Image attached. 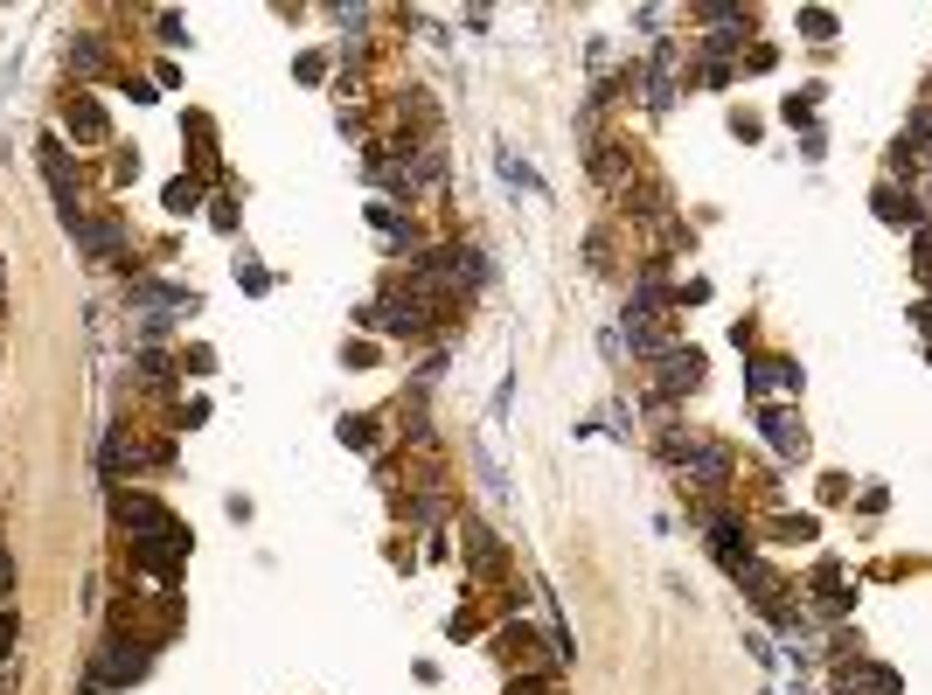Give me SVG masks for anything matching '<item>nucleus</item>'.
Instances as JSON below:
<instances>
[{
    "label": "nucleus",
    "instance_id": "nucleus-8",
    "mask_svg": "<svg viewBox=\"0 0 932 695\" xmlns=\"http://www.w3.org/2000/svg\"><path fill=\"white\" fill-rule=\"evenodd\" d=\"M466 556H473V570H480V577H494V570H501V550H494V536H487V529H466Z\"/></svg>",
    "mask_w": 932,
    "mask_h": 695
},
{
    "label": "nucleus",
    "instance_id": "nucleus-10",
    "mask_svg": "<svg viewBox=\"0 0 932 695\" xmlns=\"http://www.w3.org/2000/svg\"><path fill=\"white\" fill-rule=\"evenodd\" d=\"M341 438H348V445H362V452H369V445H376V424H369V417H341Z\"/></svg>",
    "mask_w": 932,
    "mask_h": 695
},
{
    "label": "nucleus",
    "instance_id": "nucleus-13",
    "mask_svg": "<svg viewBox=\"0 0 932 695\" xmlns=\"http://www.w3.org/2000/svg\"><path fill=\"white\" fill-rule=\"evenodd\" d=\"M7 647H14V619L0 612V654H7Z\"/></svg>",
    "mask_w": 932,
    "mask_h": 695
},
{
    "label": "nucleus",
    "instance_id": "nucleus-12",
    "mask_svg": "<svg viewBox=\"0 0 932 695\" xmlns=\"http://www.w3.org/2000/svg\"><path fill=\"white\" fill-rule=\"evenodd\" d=\"M800 28H807V35H835V14H821V7H814V14H800Z\"/></svg>",
    "mask_w": 932,
    "mask_h": 695
},
{
    "label": "nucleus",
    "instance_id": "nucleus-9",
    "mask_svg": "<svg viewBox=\"0 0 932 695\" xmlns=\"http://www.w3.org/2000/svg\"><path fill=\"white\" fill-rule=\"evenodd\" d=\"M877 209H884L891 223H912V216H919V202H905L898 188H884V195H877Z\"/></svg>",
    "mask_w": 932,
    "mask_h": 695
},
{
    "label": "nucleus",
    "instance_id": "nucleus-6",
    "mask_svg": "<svg viewBox=\"0 0 932 695\" xmlns=\"http://www.w3.org/2000/svg\"><path fill=\"white\" fill-rule=\"evenodd\" d=\"M63 126H70V133H77V139H105V133H112V126H105V112H98L91 98H70V112H63Z\"/></svg>",
    "mask_w": 932,
    "mask_h": 695
},
{
    "label": "nucleus",
    "instance_id": "nucleus-1",
    "mask_svg": "<svg viewBox=\"0 0 932 695\" xmlns=\"http://www.w3.org/2000/svg\"><path fill=\"white\" fill-rule=\"evenodd\" d=\"M35 153H42V174H49V195H56V209H63L70 223H84V209H77V174H70V153H63L56 139H42Z\"/></svg>",
    "mask_w": 932,
    "mask_h": 695
},
{
    "label": "nucleus",
    "instance_id": "nucleus-11",
    "mask_svg": "<svg viewBox=\"0 0 932 695\" xmlns=\"http://www.w3.org/2000/svg\"><path fill=\"white\" fill-rule=\"evenodd\" d=\"M167 209L188 216V209H195V181H174V188H167Z\"/></svg>",
    "mask_w": 932,
    "mask_h": 695
},
{
    "label": "nucleus",
    "instance_id": "nucleus-3",
    "mask_svg": "<svg viewBox=\"0 0 932 695\" xmlns=\"http://www.w3.org/2000/svg\"><path fill=\"white\" fill-rule=\"evenodd\" d=\"M105 654H112V661H98V668H91V682H140V675H147V647H140V640H133V647H126V640H112Z\"/></svg>",
    "mask_w": 932,
    "mask_h": 695
},
{
    "label": "nucleus",
    "instance_id": "nucleus-4",
    "mask_svg": "<svg viewBox=\"0 0 932 695\" xmlns=\"http://www.w3.org/2000/svg\"><path fill=\"white\" fill-rule=\"evenodd\" d=\"M696 383H703V355H696V348H668V355H661V390L682 397V390H696Z\"/></svg>",
    "mask_w": 932,
    "mask_h": 695
},
{
    "label": "nucleus",
    "instance_id": "nucleus-5",
    "mask_svg": "<svg viewBox=\"0 0 932 695\" xmlns=\"http://www.w3.org/2000/svg\"><path fill=\"white\" fill-rule=\"evenodd\" d=\"M759 424H766L773 452H786V459H800V452H807V424H800L793 411H759Z\"/></svg>",
    "mask_w": 932,
    "mask_h": 695
},
{
    "label": "nucleus",
    "instance_id": "nucleus-7",
    "mask_svg": "<svg viewBox=\"0 0 932 695\" xmlns=\"http://www.w3.org/2000/svg\"><path fill=\"white\" fill-rule=\"evenodd\" d=\"M793 383H800L793 362H759V369H752V390H759V397H766V390H793Z\"/></svg>",
    "mask_w": 932,
    "mask_h": 695
},
{
    "label": "nucleus",
    "instance_id": "nucleus-2",
    "mask_svg": "<svg viewBox=\"0 0 932 695\" xmlns=\"http://www.w3.org/2000/svg\"><path fill=\"white\" fill-rule=\"evenodd\" d=\"M77 244H84V258L119 265V258H126V223H119V216H84V223H77Z\"/></svg>",
    "mask_w": 932,
    "mask_h": 695
}]
</instances>
